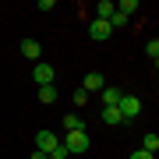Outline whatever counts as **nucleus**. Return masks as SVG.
Wrapping results in <instances>:
<instances>
[{
    "mask_svg": "<svg viewBox=\"0 0 159 159\" xmlns=\"http://www.w3.org/2000/svg\"><path fill=\"white\" fill-rule=\"evenodd\" d=\"M53 78H57V71H53L50 67V64H35V67H32V81H35V85H53Z\"/></svg>",
    "mask_w": 159,
    "mask_h": 159,
    "instance_id": "obj_3",
    "label": "nucleus"
},
{
    "mask_svg": "<svg viewBox=\"0 0 159 159\" xmlns=\"http://www.w3.org/2000/svg\"><path fill=\"white\" fill-rule=\"evenodd\" d=\"M131 159H152V152H145V148H138V152H131Z\"/></svg>",
    "mask_w": 159,
    "mask_h": 159,
    "instance_id": "obj_19",
    "label": "nucleus"
},
{
    "mask_svg": "<svg viewBox=\"0 0 159 159\" xmlns=\"http://www.w3.org/2000/svg\"><path fill=\"white\" fill-rule=\"evenodd\" d=\"M29 159H46V152H39V148H35V152H32Z\"/></svg>",
    "mask_w": 159,
    "mask_h": 159,
    "instance_id": "obj_20",
    "label": "nucleus"
},
{
    "mask_svg": "<svg viewBox=\"0 0 159 159\" xmlns=\"http://www.w3.org/2000/svg\"><path fill=\"white\" fill-rule=\"evenodd\" d=\"M117 11L124 14V18H131V14L138 11V0H120V4H117Z\"/></svg>",
    "mask_w": 159,
    "mask_h": 159,
    "instance_id": "obj_13",
    "label": "nucleus"
},
{
    "mask_svg": "<svg viewBox=\"0 0 159 159\" xmlns=\"http://www.w3.org/2000/svg\"><path fill=\"white\" fill-rule=\"evenodd\" d=\"M81 89H85L89 96H92V92H102V89H106V78H102L99 71H92V74H85V81H81Z\"/></svg>",
    "mask_w": 159,
    "mask_h": 159,
    "instance_id": "obj_6",
    "label": "nucleus"
},
{
    "mask_svg": "<svg viewBox=\"0 0 159 159\" xmlns=\"http://www.w3.org/2000/svg\"><path fill=\"white\" fill-rule=\"evenodd\" d=\"M124 25H127V18L120 14V11H113V18H110V29H124Z\"/></svg>",
    "mask_w": 159,
    "mask_h": 159,
    "instance_id": "obj_17",
    "label": "nucleus"
},
{
    "mask_svg": "<svg viewBox=\"0 0 159 159\" xmlns=\"http://www.w3.org/2000/svg\"><path fill=\"white\" fill-rule=\"evenodd\" d=\"M60 124H64V131H85V120H81L78 113H67Z\"/></svg>",
    "mask_w": 159,
    "mask_h": 159,
    "instance_id": "obj_10",
    "label": "nucleus"
},
{
    "mask_svg": "<svg viewBox=\"0 0 159 159\" xmlns=\"http://www.w3.org/2000/svg\"><path fill=\"white\" fill-rule=\"evenodd\" d=\"M120 96H124V89H117V85H106V89L99 92L102 106H117V102H120Z\"/></svg>",
    "mask_w": 159,
    "mask_h": 159,
    "instance_id": "obj_8",
    "label": "nucleus"
},
{
    "mask_svg": "<svg viewBox=\"0 0 159 159\" xmlns=\"http://www.w3.org/2000/svg\"><path fill=\"white\" fill-rule=\"evenodd\" d=\"M57 145H60V138L53 134V131H39V134H35V148H39V152H46V156H50Z\"/></svg>",
    "mask_w": 159,
    "mask_h": 159,
    "instance_id": "obj_4",
    "label": "nucleus"
},
{
    "mask_svg": "<svg viewBox=\"0 0 159 159\" xmlns=\"http://www.w3.org/2000/svg\"><path fill=\"white\" fill-rule=\"evenodd\" d=\"M89 35H92V39H110V35H113V29H110V21H99V18H92Z\"/></svg>",
    "mask_w": 159,
    "mask_h": 159,
    "instance_id": "obj_7",
    "label": "nucleus"
},
{
    "mask_svg": "<svg viewBox=\"0 0 159 159\" xmlns=\"http://www.w3.org/2000/svg\"><path fill=\"white\" fill-rule=\"evenodd\" d=\"M142 148H145V152H156V148H159V138L152 134V131H148V134L142 138Z\"/></svg>",
    "mask_w": 159,
    "mask_h": 159,
    "instance_id": "obj_15",
    "label": "nucleus"
},
{
    "mask_svg": "<svg viewBox=\"0 0 159 159\" xmlns=\"http://www.w3.org/2000/svg\"><path fill=\"white\" fill-rule=\"evenodd\" d=\"M57 96H60L57 85H43V89H39V102H46V106H50V102H57Z\"/></svg>",
    "mask_w": 159,
    "mask_h": 159,
    "instance_id": "obj_12",
    "label": "nucleus"
},
{
    "mask_svg": "<svg viewBox=\"0 0 159 159\" xmlns=\"http://www.w3.org/2000/svg\"><path fill=\"white\" fill-rule=\"evenodd\" d=\"M21 57H29V60L39 64V57H43V43H39V39H21Z\"/></svg>",
    "mask_w": 159,
    "mask_h": 159,
    "instance_id": "obj_5",
    "label": "nucleus"
},
{
    "mask_svg": "<svg viewBox=\"0 0 159 159\" xmlns=\"http://www.w3.org/2000/svg\"><path fill=\"white\" fill-rule=\"evenodd\" d=\"M46 159H67V148H64V145H57L50 156H46Z\"/></svg>",
    "mask_w": 159,
    "mask_h": 159,
    "instance_id": "obj_18",
    "label": "nucleus"
},
{
    "mask_svg": "<svg viewBox=\"0 0 159 159\" xmlns=\"http://www.w3.org/2000/svg\"><path fill=\"white\" fill-rule=\"evenodd\" d=\"M71 99H74V106H85V102H89L92 96H89L85 89H74V92H71Z\"/></svg>",
    "mask_w": 159,
    "mask_h": 159,
    "instance_id": "obj_16",
    "label": "nucleus"
},
{
    "mask_svg": "<svg viewBox=\"0 0 159 159\" xmlns=\"http://www.w3.org/2000/svg\"><path fill=\"white\" fill-rule=\"evenodd\" d=\"M113 11H117V4H110V0H99V4H96V18H99V21H110Z\"/></svg>",
    "mask_w": 159,
    "mask_h": 159,
    "instance_id": "obj_9",
    "label": "nucleus"
},
{
    "mask_svg": "<svg viewBox=\"0 0 159 159\" xmlns=\"http://www.w3.org/2000/svg\"><path fill=\"white\" fill-rule=\"evenodd\" d=\"M145 57L152 60V64L159 60V39H148V43H145Z\"/></svg>",
    "mask_w": 159,
    "mask_h": 159,
    "instance_id": "obj_14",
    "label": "nucleus"
},
{
    "mask_svg": "<svg viewBox=\"0 0 159 159\" xmlns=\"http://www.w3.org/2000/svg\"><path fill=\"white\" fill-rule=\"evenodd\" d=\"M102 124H124L120 110H117V106H102Z\"/></svg>",
    "mask_w": 159,
    "mask_h": 159,
    "instance_id": "obj_11",
    "label": "nucleus"
},
{
    "mask_svg": "<svg viewBox=\"0 0 159 159\" xmlns=\"http://www.w3.org/2000/svg\"><path fill=\"white\" fill-rule=\"evenodd\" d=\"M64 148H67V156H78V152H89V145H92V138H89V131H64Z\"/></svg>",
    "mask_w": 159,
    "mask_h": 159,
    "instance_id": "obj_1",
    "label": "nucleus"
},
{
    "mask_svg": "<svg viewBox=\"0 0 159 159\" xmlns=\"http://www.w3.org/2000/svg\"><path fill=\"white\" fill-rule=\"evenodd\" d=\"M117 110H120V117H124V124H127V120L142 117V99H138V96H120Z\"/></svg>",
    "mask_w": 159,
    "mask_h": 159,
    "instance_id": "obj_2",
    "label": "nucleus"
}]
</instances>
